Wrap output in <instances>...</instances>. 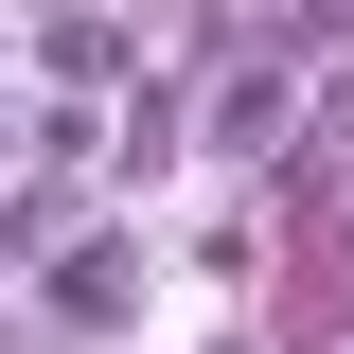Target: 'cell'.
Instances as JSON below:
<instances>
[{"label": "cell", "mask_w": 354, "mask_h": 354, "mask_svg": "<svg viewBox=\"0 0 354 354\" xmlns=\"http://www.w3.org/2000/svg\"><path fill=\"white\" fill-rule=\"evenodd\" d=\"M0 160H36V142H18V124H0Z\"/></svg>", "instance_id": "3"}, {"label": "cell", "mask_w": 354, "mask_h": 354, "mask_svg": "<svg viewBox=\"0 0 354 354\" xmlns=\"http://www.w3.org/2000/svg\"><path fill=\"white\" fill-rule=\"evenodd\" d=\"M283 124H301V71L283 53H230L195 88V160H283Z\"/></svg>", "instance_id": "2"}, {"label": "cell", "mask_w": 354, "mask_h": 354, "mask_svg": "<svg viewBox=\"0 0 354 354\" xmlns=\"http://www.w3.org/2000/svg\"><path fill=\"white\" fill-rule=\"evenodd\" d=\"M142 319V248L124 230H53L36 248V337H124Z\"/></svg>", "instance_id": "1"}]
</instances>
